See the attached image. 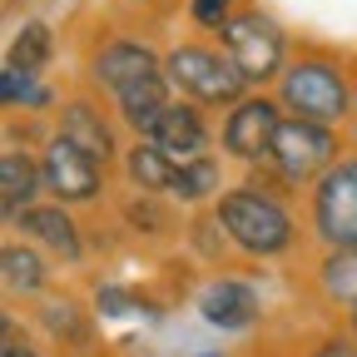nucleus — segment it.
<instances>
[{
  "mask_svg": "<svg viewBox=\"0 0 357 357\" xmlns=\"http://www.w3.org/2000/svg\"><path fill=\"white\" fill-rule=\"evenodd\" d=\"M45 60H50V25L30 20V25L15 35V45H10V65H15V70L40 75V65H45Z\"/></svg>",
  "mask_w": 357,
  "mask_h": 357,
  "instance_id": "nucleus-20",
  "label": "nucleus"
},
{
  "mask_svg": "<svg viewBox=\"0 0 357 357\" xmlns=\"http://www.w3.org/2000/svg\"><path fill=\"white\" fill-rule=\"evenodd\" d=\"M312 218L333 248H357V159H342L318 178Z\"/></svg>",
  "mask_w": 357,
  "mask_h": 357,
  "instance_id": "nucleus-6",
  "label": "nucleus"
},
{
  "mask_svg": "<svg viewBox=\"0 0 357 357\" xmlns=\"http://www.w3.org/2000/svg\"><path fill=\"white\" fill-rule=\"evenodd\" d=\"M283 105L298 114V119H312V124H333L352 109V95H347V79L323 65V60H303L293 70H283Z\"/></svg>",
  "mask_w": 357,
  "mask_h": 357,
  "instance_id": "nucleus-4",
  "label": "nucleus"
},
{
  "mask_svg": "<svg viewBox=\"0 0 357 357\" xmlns=\"http://www.w3.org/2000/svg\"><path fill=\"white\" fill-rule=\"evenodd\" d=\"M45 328L50 333H60V342H65V333H70V342H89V328H84V318L70 307V303H60V298H50L45 303Z\"/></svg>",
  "mask_w": 357,
  "mask_h": 357,
  "instance_id": "nucleus-22",
  "label": "nucleus"
},
{
  "mask_svg": "<svg viewBox=\"0 0 357 357\" xmlns=\"http://www.w3.org/2000/svg\"><path fill=\"white\" fill-rule=\"evenodd\" d=\"M139 303H129L124 288H100V312H134Z\"/></svg>",
  "mask_w": 357,
  "mask_h": 357,
  "instance_id": "nucleus-24",
  "label": "nucleus"
},
{
  "mask_svg": "<svg viewBox=\"0 0 357 357\" xmlns=\"http://www.w3.org/2000/svg\"><path fill=\"white\" fill-rule=\"evenodd\" d=\"M60 134H65V139L70 144H79L89 159H109L114 154V139H109V124L95 114V109H89L84 100H75V105H65V119H60Z\"/></svg>",
  "mask_w": 357,
  "mask_h": 357,
  "instance_id": "nucleus-13",
  "label": "nucleus"
},
{
  "mask_svg": "<svg viewBox=\"0 0 357 357\" xmlns=\"http://www.w3.org/2000/svg\"><path fill=\"white\" fill-rule=\"evenodd\" d=\"M164 109H169L164 79H149V84H139V89H129V95H119V114H124V124H129L134 134H149V129L164 119Z\"/></svg>",
  "mask_w": 357,
  "mask_h": 357,
  "instance_id": "nucleus-15",
  "label": "nucleus"
},
{
  "mask_svg": "<svg viewBox=\"0 0 357 357\" xmlns=\"http://www.w3.org/2000/svg\"><path fill=\"white\" fill-rule=\"evenodd\" d=\"M129 218L139 223V229H159V208H144V204H134V208H129Z\"/></svg>",
  "mask_w": 357,
  "mask_h": 357,
  "instance_id": "nucleus-26",
  "label": "nucleus"
},
{
  "mask_svg": "<svg viewBox=\"0 0 357 357\" xmlns=\"http://www.w3.org/2000/svg\"><path fill=\"white\" fill-rule=\"evenodd\" d=\"M318 357H357V342L333 337V342H323V347H318Z\"/></svg>",
  "mask_w": 357,
  "mask_h": 357,
  "instance_id": "nucleus-25",
  "label": "nucleus"
},
{
  "mask_svg": "<svg viewBox=\"0 0 357 357\" xmlns=\"http://www.w3.org/2000/svg\"><path fill=\"white\" fill-rule=\"evenodd\" d=\"M40 174H45V184H50L55 199H95L100 194V159H89L65 134L50 139V149L40 159Z\"/></svg>",
  "mask_w": 357,
  "mask_h": 357,
  "instance_id": "nucleus-7",
  "label": "nucleus"
},
{
  "mask_svg": "<svg viewBox=\"0 0 357 357\" xmlns=\"http://www.w3.org/2000/svg\"><path fill=\"white\" fill-rule=\"evenodd\" d=\"M40 178H45V174H40V164H35L30 154L6 149V159H0V204H6V218H10V223L30 208Z\"/></svg>",
  "mask_w": 357,
  "mask_h": 357,
  "instance_id": "nucleus-12",
  "label": "nucleus"
},
{
  "mask_svg": "<svg viewBox=\"0 0 357 357\" xmlns=\"http://www.w3.org/2000/svg\"><path fill=\"white\" fill-rule=\"evenodd\" d=\"M6 357H35V352H25L20 342H6Z\"/></svg>",
  "mask_w": 357,
  "mask_h": 357,
  "instance_id": "nucleus-27",
  "label": "nucleus"
},
{
  "mask_svg": "<svg viewBox=\"0 0 357 357\" xmlns=\"http://www.w3.org/2000/svg\"><path fill=\"white\" fill-rule=\"evenodd\" d=\"M278 105L273 100H243L229 109V124H223V149L258 164L268 159V149H273V134H278Z\"/></svg>",
  "mask_w": 357,
  "mask_h": 357,
  "instance_id": "nucleus-8",
  "label": "nucleus"
},
{
  "mask_svg": "<svg viewBox=\"0 0 357 357\" xmlns=\"http://www.w3.org/2000/svg\"><path fill=\"white\" fill-rule=\"evenodd\" d=\"M15 223H20L25 234L45 238V243H50L65 263H75V258H79V234H75V223L65 218V208H25Z\"/></svg>",
  "mask_w": 357,
  "mask_h": 357,
  "instance_id": "nucleus-14",
  "label": "nucleus"
},
{
  "mask_svg": "<svg viewBox=\"0 0 357 357\" xmlns=\"http://www.w3.org/2000/svg\"><path fill=\"white\" fill-rule=\"evenodd\" d=\"M129 178H134V184H139L144 194H159V189H174V174H178V164L164 154V149H154L149 139H139V144H134L129 149Z\"/></svg>",
  "mask_w": 357,
  "mask_h": 357,
  "instance_id": "nucleus-16",
  "label": "nucleus"
},
{
  "mask_svg": "<svg viewBox=\"0 0 357 357\" xmlns=\"http://www.w3.org/2000/svg\"><path fill=\"white\" fill-rule=\"evenodd\" d=\"M169 84H178L194 105H243V70L229 60V50H208V45H178L164 60Z\"/></svg>",
  "mask_w": 357,
  "mask_h": 357,
  "instance_id": "nucleus-2",
  "label": "nucleus"
},
{
  "mask_svg": "<svg viewBox=\"0 0 357 357\" xmlns=\"http://www.w3.org/2000/svg\"><path fill=\"white\" fill-rule=\"evenodd\" d=\"M218 40H223V50H229V60L243 70V79L283 75V35H278V25L268 15L243 10V15H234L229 25L218 30Z\"/></svg>",
  "mask_w": 357,
  "mask_h": 357,
  "instance_id": "nucleus-5",
  "label": "nucleus"
},
{
  "mask_svg": "<svg viewBox=\"0 0 357 357\" xmlns=\"http://www.w3.org/2000/svg\"><path fill=\"white\" fill-rule=\"evenodd\" d=\"M229 6H234V0H189V15H194V25H204V30H223V25L234 20Z\"/></svg>",
  "mask_w": 357,
  "mask_h": 357,
  "instance_id": "nucleus-23",
  "label": "nucleus"
},
{
  "mask_svg": "<svg viewBox=\"0 0 357 357\" xmlns=\"http://www.w3.org/2000/svg\"><path fill=\"white\" fill-rule=\"evenodd\" d=\"M218 223L229 229V238L258 258H273L288 248L293 238V218L278 199H268L258 189H234V194H223L218 204Z\"/></svg>",
  "mask_w": 357,
  "mask_h": 357,
  "instance_id": "nucleus-1",
  "label": "nucleus"
},
{
  "mask_svg": "<svg viewBox=\"0 0 357 357\" xmlns=\"http://www.w3.org/2000/svg\"><path fill=\"white\" fill-rule=\"evenodd\" d=\"M323 293L342 307H357V248H333L323 258V273H318Z\"/></svg>",
  "mask_w": 357,
  "mask_h": 357,
  "instance_id": "nucleus-17",
  "label": "nucleus"
},
{
  "mask_svg": "<svg viewBox=\"0 0 357 357\" xmlns=\"http://www.w3.org/2000/svg\"><path fill=\"white\" fill-rule=\"evenodd\" d=\"M213 189H218V164L213 159H189V164H178L169 194H178L184 204H194V199H208Z\"/></svg>",
  "mask_w": 357,
  "mask_h": 357,
  "instance_id": "nucleus-19",
  "label": "nucleus"
},
{
  "mask_svg": "<svg viewBox=\"0 0 357 357\" xmlns=\"http://www.w3.org/2000/svg\"><path fill=\"white\" fill-rule=\"evenodd\" d=\"M149 144L164 149L174 164H189V159H204V144H208V129L199 119L194 105H169L164 119L149 129Z\"/></svg>",
  "mask_w": 357,
  "mask_h": 357,
  "instance_id": "nucleus-10",
  "label": "nucleus"
},
{
  "mask_svg": "<svg viewBox=\"0 0 357 357\" xmlns=\"http://www.w3.org/2000/svg\"><path fill=\"white\" fill-rule=\"evenodd\" d=\"M352 337H357V307H352Z\"/></svg>",
  "mask_w": 357,
  "mask_h": 357,
  "instance_id": "nucleus-28",
  "label": "nucleus"
},
{
  "mask_svg": "<svg viewBox=\"0 0 357 357\" xmlns=\"http://www.w3.org/2000/svg\"><path fill=\"white\" fill-rule=\"evenodd\" d=\"M199 307H204V318L213 328H248L258 318V293L248 283H238V278H223V283H208L204 288Z\"/></svg>",
  "mask_w": 357,
  "mask_h": 357,
  "instance_id": "nucleus-11",
  "label": "nucleus"
},
{
  "mask_svg": "<svg viewBox=\"0 0 357 357\" xmlns=\"http://www.w3.org/2000/svg\"><path fill=\"white\" fill-rule=\"evenodd\" d=\"M95 79L109 89V95H129V89H139L149 79H164L159 75V60L149 55V45H134V40H114L95 55Z\"/></svg>",
  "mask_w": 357,
  "mask_h": 357,
  "instance_id": "nucleus-9",
  "label": "nucleus"
},
{
  "mask_svg": "<svg viewBox=\"0 0 357 357\" xmlns=\"http://www.w3.org/2000/svg\"><path fill=\"white\" fill-rule=\"evenodd\" d=\"M0 105H30V109H40V105H50V89H45L30 70H15V65H6V75H0Z\"/></svg>",
  "mask_w": 357,
  "mask_h": 357,
  "instance_id": "nucleus-21",
  "label": "nucleus"
},
{
  "mask_svg": "<svg viewBox=\"0 0 357 357\" xmlns=\"http://www.w3.org/2000/svg\"><path fill=\"white\" fill-rule=\"evenodd\" d=\"M333 149H337V139H333V129L328 124H312V119H283L278 124V134H273V149H268V169H273L283 184H303V178H312V174H323L328 164H333Z\"/></svg>",
  "mask_w": 357,
  "mask_h": 357,
  "instance_id": "nucleus-3",
  "label": "nucleus"
},
{
  "mask_svg": "<svg viewBox=\"0 0 357 357\" xmlns=\"http://www.w3.org/2000/svg\"><path fill=\"white\" fill-rule=\"evenodd\" d=\"M0 268H6V288H10V293H35V288L45 283V263H40L35 248L10 243L6 258H0Z\"/></svg>",
  "mask_w": 357,
  "mask_h": 357,
  "instance_id": "nucleus-18",
  "label": "nucleus"
}]
</instances>
